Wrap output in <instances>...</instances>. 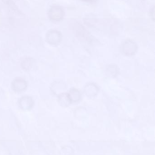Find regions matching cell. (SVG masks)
I'll list each match as a JSON object with an SVG mask.
<instances>
[{
    "label": "cell",
    "instance_id": "cell-3",
    "mask_svg": "<svg viewBox=\"0 0 155 155\" xmlns=\"http://www.w3.org/2000/svg\"><path fill=\"white\" fill-rule=\"evenodd\" d=\"M27 82L21 78H17L13 80L12 83V88L16 93H22L26 89Z\"/></svg>",
    "mask_w": 155,
    "mask_h": 155
},
{
    "label": "cell",
    "instance_id": "cell-5",
    "mask_svg": "<svg viewBox=\"0 0 155 155\" xmlns=\"http://www.w3.org/2000/svg\"><path fill=\"white\" fill-rule=\"evenodd\" d=\"M137 47L134 43L131 41L125 42L123 45V51L126 54H133L136 51Z\"/></svg>",
    "mask_w": 155,
    "mask_h": 155
},
{
    "label": "cell",
    "instance_id": "cell-6",
    "mask_svg": "<svg viewBox=\"0 0 155 155\" xmlns=\"http://www.w3.org/2000/svg\"><path fill=\"white\" fill-rule=\"evenodd\" d=\"M58 102L62 106L66 107L71 103V100L69 98L68 94H60L58 97Z\"/></svg>",
    "mask_w": 155,
    "mask_h": 155
},
{
    "label": "cell",
    "instance_id": "cell-8",
    "mask_svg": "<svg viewBox=\"0 0 155 155\" xmlns=\"http://www.w3.org/2000/svg\"><path fill=\"white\" fill-rule=\"evenodd\" d=\"M86 94H88V95H94L97 92V87L94 84H89L85 88Z\"/></svg>",
    "mask_w": 155,
    "mask_h": 155
},
{
    "label": "cell",
    "instance_id": "cell-2",
    "mask_svg": "<svg viewBox=\"0 0 155 155\" xmlns=\"http://www.w3.org/2000/svg\"><path fill=\"white\" fill-rule=\"evenodd\" d=\"M45 39L46 41L50 44L56 45L61 41L62 35L60 32L56 30H52L46 34Z\"/></svg>",
    "mask_w": 155,
    "mask_h": 155
},
{
    "label": "cell",
    "instance_id": "cell-9",
    "mask_svg": "<svg viewBox=\"0 0 155 155\" xmlns=\"http://www.w3.org/2000/svg\"><path fill=\"white\" fill-rule=\"evenodd\" d=\"M86 1H88V0H86Z\"/></svg>",
    "mask_w": 155,
    "mask_h": 155
},
{
    "label": "cell",
    "instance_id": "cell-4",
    "mask_svg": "<svg viewBox=\"0 0 155 155\" xmlns=\"http://www.w3.org/2000/svg\"><path fill=\"white\" fill-rule=\"evenodd\" d=\"M34 101L33 98L29 96H24L19 99L18 106L21 109L29 110L33 106Z\"/></svg>",
    "mask_w": 155,
    "mask_h": 155
},
{
    "label": "cell",
    "instance_id": "cell-1",
    "mask_svg": "<svg viewBox=\"0 0 155 155\" xmlns=\"http://www.w3.org/2000/svg\"><path fill=\"white\" fill-rule=\"evenodd\" d=\"M63 11L60 6H52L48 11V17L51 21H61L63 17Z\"/></svg>",
    "mask_w": 155,
    "mask_h": 155
},
{
    "label": "cell",
    "instance_id": "cell-7",
    "mask_svg": "<svg viewBox=\"0 0 155 155\" xmlns=\"http://www.w3.org/2000/svg\"><path fill=\"white\" fill-rule=\"evenodd\" d=\"M68 94L71 102H76L79 100L81 97L80 92L76 89H71Z\"/></svg>",
    "mask_w": 155,
    "mask_h": 155
}]
</instances>
